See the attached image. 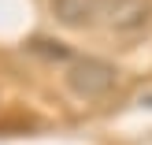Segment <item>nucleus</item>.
<instances>
[{"mask_svg": "<svg viewBox=\"0 0 152 145\" xmlns=\"http://www.w3.org/2000/svg\"><path fill=\"white\" fill-rule=\"evenodd\" d=\"M115 82H119L115 63L96 60V56L71 60V67H67V86H71V93L82 97V101H100V97H108L111 89H115Z\"/></svg>", "mask_w": 152, "mask_h": 145, "instance_id": "1", "label": "nucleus"}, {"mask_svg": "<svg viewBox=\"0 0 152 145\" xmlns=\"http://www.w3.org/2000/svg\"><path fill=\"white\" fill-rule=\"evenodd\" d=\"M52 15H56L59 26H71V30H86V26H96L104 22L111 0H48Z\"/></svg>", "mask_w": 152, "mask_h": 145, "instance_id": "2", "label": "nucleus"}, {"mask_svg": "<svg viewBox=\"0 0 152 145\" xmlns=\"http://www.w3.org/2000/svg\"><path fill=\"white\" fill-rule=\"evenodd\" d=\"M104 22L115 34H141L152 22V0H111Z\"/></svg>", "mask_w": 152, "mask_h": 145, "instance_id": "3", "label": "nucleus"}, {"mask_svg": "<svg viewBox=\"0 0 152 145\" xmlns=\"http://www.w3.org/2000/svg\"><path fill=\"white\" fill-rule=\"evenodd\" d=\"M26 52L45 56V60H59V63L74 60V56H71V49H67L63 41H52V37H30V41H26Z\"/></svg>", "mask_w": 152, "mask_h": 145, "instance_id": "4", "label": "nucleus"}]
</instances>
